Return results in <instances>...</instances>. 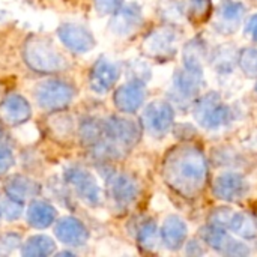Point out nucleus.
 Returning a JSON list of instances; mask_svg holds the SVG:
<instances>
[{"instance_id":"nucleus-1","label":"nucleus","mask_w":257,"mask_h":257,"mask_svg":"<svg viewBox=\"0 0 257 257\" xmlns=\"http://www.w3.org/2000/svg\"><path fill=\"white\" fill-rule=\"evenodd\" d=\"M166 182L182 197H197L208 181V163L196 146L182 145L170 151L163 164Z\"/></svg>"},{"instance_id":"nucleus-2","label":"nucleus","mask_w":257,"mask_h":257,"mask_svg":"<svg viewBox=\"0 0 257 257\" xmlns=\"http://www.w3.org/2000/svg\"><path fill=\"white\" fill-rule=\"evenodd\" d=\"M23 56L26 63L36 72L56 74L66 69L68 62L65 56L56 48L50 39L30 38L24 44Z\"/></svg>"},{"instance_id":"nucleus-3","label":"nucleus","mask_w":257,"mask_h":257,"mask_svg":"<svg viewBox=\"0 0 257 257\" xmlns=\"http://www.w3.org/2000/svg\"><path fill=\"white\" fill-rule=\"evenodd\" d=\"M139 139H140V128L131 119L111 116L104 122L102 140L116 154V157L131 149L139 142Z\"/></svg>"},{"instance_id":"nucleus-4","label":"nucleus","mask_w":257,"mask_h":257,"mask_svg":"<svg viewBox=\"0 0 257 257\" xmlns=\"http://www.w3.org/2000/svg\"><path fill=\"white\" fill-rule=\"evenodd\" d=\"M194 117L202 126L215 130V128L224 126L230 122L232 111L223 102V99L218 93L211 92L196 101Z\"/></svg>"},{"instance_id":"nucleus-5","label":"nucleus","mask_w":257,"mask_h":257,"mask_svg":"<svg viewBox=\"0 0 257 257\" xmlns=\"http://www.w3.org/2000/svg\"><path fill=\"white\" fill-rule=\"evenodd\" d=\"M35 99L39 107L48 111H59L66 108L72 98H74V89L69 83L59 80V78H50L42 83H39L33 92Z\"/></svg>"},{"instance_id":"nucleus-6","label":"nucleus","mask_w":257,"mask_h":257,"mask_svg":"<svg viewBox=\"0 0 257 257\" xmlns=\"http://www.w3.org/2000/svg\"><path fill=\"white\" fill-rule=\"evenodd\" d=\"M208 220L209 224L226 229L242 238L251 239L257 236V220L250 214L233 211L230 208H217Z\"/></svg>"},{"instance_id":"nucleus-7","label":"nucleus","mask_w":257,"mask_h":257,"mask_svg":"<svg viewBox=\"0 0 257 257\" xmlns=\"http://www.w3.org/2000/svg\"><path fill=\"white\" fill-rule=\"evenodd\" d=\"M175 113L169 102L152 101L142 116L143 128L154 137H163L173 125Z\"/></svg>"},{"instance_id":"nucleus-8","label":"nucleus","mask_w":257,"mask_h":257,"mask_svg":"<svg viewBox=\"0 0 257 257\" xmlns=\"http://www.w3.org/2000/svg\"><path fill=\"white\" fill-rule=\"evenodd\" d=\"M65 181H66V184H69L74 188L77 196L81 200H84L87 205L96 206L101 203L99 187H98L95 178L89 172H86L80 167H71L65 172Z\"/></svg>"},{"instance_id":"nucleus-9","label":"nucleus","mask_w":257,"mask_h":257,"mask_svg":"<svg viewBox=\"0 0 257 257\" xmlns=\"http://www.w3.org/2000/svg\"><path fill=\"white\" fill-rule=\"evenodd\" d=\"M200 235L208 245H211L214 250H217L221 254H226V256H245V254H248V248L242 242H239L233 236H230L226 229L209 224L208 227L202 229Z\"/></svg>"},{"instance_id":"nucleus-10","label":"nucleus","mask_w":257,"mask_h":257,"mask_svg":"<svg viewBox=\"0 0 257 257\" xmlns=\"http://www.w3.org/2000/svg\"><path fill=\"white\" fill-rule=\"evenodd\" d=\"M107 193L111 202L119 208H126L139 196L137 182L128 175H111L107 182Z\"/></svg>"},{"instance_id":"nucleus-11","label":"nucleus","mask_w":257,"mask_h":257,"mask_svg":"<svg viewBox=\"0 0 257 257\" xmlns=\"http://www.w3.org/2000/svg\"><path fill=\"white\" fill-rule=\"evenodd\" d=\"M248 185L238 173L220 175L212 184V193L217 199L224 202H238L245 197Z\"/></svg>"},{"instance_id":"nucleus-12","label":"nucleus","mask_w":257,"mask_h":257,"mask_svg":"<svg viewBox=\"0 0 257 257\" xmlns=\"http://www.w3.org/2000/svg\"><path fill=\"white\" fill-rule=\"evenodd\" d=\"M176 33L170 29L154 30L143 42L142 48L145 54L155 59H167L175 54Z\"/></svg>"},{"instance_id":"nucleus-13","label":"nucleus","mask_w":257,"mask_h":257,"mask_svg":"<svg viewBox=\"0 0 257 257\" xmlns=\"http://www.w3.org/2000/svg\"><path fill=\"white\" fill-rule=\"evenodd\" d=\"M57 35L60 41L66 45V48L71 50L72 53H78V54L86 53L92 50L95 45V39L92 33L80 24H74V23L63 24L59 27Z\"/></svg>"},{"instance_id":"nucleus-14","label":"nucleus","mask_w":257,"mask_h":257,"mask_svg":"<svg viewBox=\"0 0 257 257\" xmlns=\"http://www.w3.org/2000/svg\"><path fill=\"white\" fill-rule=\"evenodd\" d=\"M32 108L26 98L20 95H9L0 102V122L8 126H17L29 120Z\"/></svg>"},{"instance_id":"nucleus-15","label":"nucleus","mask_w":257,"mask_h":257,"mask_svg":"<svg viewBox=\"0 0 257 257\" xmlns=\"http://www.w3.org/2000/svg\"><path fill=\"white\" fill-rule=\"evenodd\" d=\"M145 96L146 90L143 83L140 80H133L114 92V104L123 113H134L142 107Z\"/></svg>"},{"instance_id":"nucleus-16","label":"nucleus","mask_w":257,"mask_h":257,"mask_svg":"<svg viewBox=\"0 0 257 257\" xmlns=\"http://www.w3.org/2000/svg\"><path fill=\"white\" fill-rule=\"evenodd\" d=\"M119 78V68L116 63L107 60V59H99L89 75V84L93 92L96 93H105L108 92L114 83Z\"/></svg>"},{"instance_id":"nucleus-17","label":"nucleus","mask_w":257,"mask_h":257,"mask_svg":"<svg viewBox=\"0 0 257 257\" xmlns=\"http://www.w3.org/2000/svg\"><path fill=\"white\" fill-rule=\"evenodd\" d=\"M142 23H143V17L140 8L137 5H126V6H120L114 12L110 23V29L116 35L126 36L136 32L142 26Z\"/></svg>"},{"instance_id":"nucleus-18","label":"nucleus","mask_w":257,"mask_h":257,"mask_svg":"<svg viewBox=\"0 0 257 257\" xmlns=\"http://www.w3.org/2000/svg\"><path fill=\"white\" fill-rule=\"evenodd\" d=\"M202 86V71L184 68L178 71L173 80V92L175 96L181 101H188L194 98Z\"/></svg>"},{"instance_id":"nucleus-19","label":"nucleus","mask_w":257,"mask_h":257,"mask_svg":"<svg viewBox=\"0 0 257 257\" xmlns=\"http://www.w3.org/2000/svg\"><path fill=\"white\" fill-rule=\"evenodd\" d=\"M56 236L59 238L60 242H63L66 245L80 247L87 241L89 233L81 221H78L77 218H72V217H66V218H62L57 221Z\"/></svg>"},{"instance_id":"nucleus-20","label":"nucleus","mask_w":257,"mask_h":257,"mask_svg":"<svg viewBox=\"0 0 257 257\" xmlns=\"http://www.w3.org/2000/svg\"><path fill=\"white\" fill-rule=\"evenodd\" d=\"M160 238L167 248L178 250L187 239V224L179 217H169L161 227Z\"/></svg>"},{"instance_id":"nucleus-21","label":"nucleus","mask_w":257,"mask_h":257,"mask_svg":"<svg viewBox=\"0 0 257 257\" xmlns=\"http://www.w3.org/2000/svg\"><path fill=\"white\" fill-rule=\"evenodd\" d=\"M244 14H245V8L241 3L232 2V0L223 2V5L218 8V14H217L218 30L224 32V29H227L226 32H235L236 27L239 26V23L242 21Z\"/></svg>"},{"instance_id":"nucleus-22","label":"nucleus","mask_w":257,"mask_h":257,"mask_svg":"<svg viewBox=\"0 0 257 257\" xmlns=\"http://www.w3.org/2000/svg\"><path fill=\"white\" fill-rule=\"evenodd\" d=\"M56 220V209L42 200H35L29 206L27 211V221L35 229H45L51 226Z\"/></svg>"},{"instance_id":"nucleus-23","label":"nucleus","mask_w":257,"mask_h":257,"mask_svg":"<svg viewBox=\"0 0 257 257\" xmlns=\"http://www.w3.org/2000/svg\"><path fill=\"white\" fill-rule=\"evenodd\" d=\"M47 130L51 139H56L57 142L63 143L65 140L72 137V119L62 113V110L51 111L47 119Z\"/></svg>"},{"instance_id":"nucleus-24","label":"nucleus","mask_w":257,"mask_h":257,"mask_svg":"<svg viewBox=\"0 0 257 257\" xmlns=\"http://www.w3.org/2000/svg\"><path fill=\"white\" fill-rule=\"evenodd\" d=\"M6 196L24 202L27 197H33L39 193V185L26 176H12L6 182Z\"/></svg>"},{"instance_id":"nucleus-25","label":"nucleus","mask_w":257,"mask_h":257,"mask_svg":"<svg viewBox=\"0 0 257 257\" xmlns=\"http://www.w3.org/2000/svg\"><path fill=\"white\" fill-rule=\"evenodd\" d=\"M54 251V242L48 236H32L26 241L21 248V253L27 257H42L48 256Z\"/></svg>"},{"instance_id":"nucleus-26","label":"nucleus","mask_w":257,"mask_h":257,"mask_svg":"<svg viewBox=\"0 0 257 257\" xmlns=\"http://www.w3.org/2000/svg\"><path fill=\"white\" fill-rule=\"evenodd\" d=\"M80 137L86 146H95L104 137V123L96 119H86L80 126Z\"/></svg>"},{"instance_id":"nucleus-27","label":"nucleus","mask_w":257,"mask_h":257,"mask_svg":"<svg viewBox=\"0 0 257 257\" xmlns=\"http://www.w3.org/2000/svg\"><path fill=\"white\" fill-rule=\"evenodd\" d=\"M137 241H139L142 248L152 250L157 245V241H158L157 224L154 221H151V220L140 224V227L137 229Z\"/></svg>"},{"instance_id":"nucleus-28","label":"nucleus","mask_w":257,"mask_h":257,"mask_svg":"<svg viewBox=\"0 0 257 257\" xmlns=\"http://www.w3.org/2000/svg\"><path fill=\"white\" fill-rule=\"evenodd\" d=\"M238 62L247 77L257 78V47H248L242 50L238 56Z\"/></svg>"},{"instance_id":"nucleus-29","label":"nucleus","mask_w":257,"mask_h":257,"mask_svg":"<svg viewBox=\"0 0 257 257\" xmlns=\"http://www.w3.org/2000/svg\"><path fill=\"white\" fill-rule=\"evenodd\" d=\"M23 206H24V202H20L17 199L6 196L5 199L0 200V217L9 221L17 220L23 214Z\"/></svg>"},{"instance_id":"nucleus-30","label":"nucleus","mask_w":257,"mask_h":257,"mask_svg":"<svg viewBox=\"0 0 257 257\" xmlns=\"http://www.w3.org/2000/svg\"><path fill=\"white\" fill-rule=\"evenodd\" d=\"M233 53H235V48L230 50V51H226V47L220 48L217 53H215V65L223 69V71H227L232 68V63H233Z\"/></svg>"},{"instance_id":"nucleus-31","label":"nucleus","mask_w":257,"mask_h":257,"mask_svg":"<svg viewBox=\"0 0 257 257\" xmlns=\"http://www.w3.org/2000/svg\"><path fill=\"white\" fill-rule=\"evenodd\" d=\"M20 242H21V239L15 233H8V235L2 236L0 238V254H9V253H12L20 245Z\"/></svg>"},{"instance_id":"nucleus-32","label":"nucleus","mask_w":257,"mask_h":257,"mask_svg":"<svg viewBox=\"0 0 257 257\" xmlns=\"http://www.w3.org/2000/svg\"><path fill=\"white\" fill-rule=\"evenodd\" d=\"M122 6V0H95V8L101 15L114 14Z\"/></svg>"},{"instance_id":"nucleus-33","label":"nucleus","mask_w":257,"mask_h":257,"mask_svg":"<svg viewBox=\"0 0 257 257\" xmlns=\"http://www.w3.org/2000/svg\"><path fill=\"white\" fill-rule=\"evenodd\" d=\"M14 164V157L9 151L0 149V176L6 175Z\"/></svg>"},{"instance_id":"nucleus-34","label":"nucleus","mask_w":257,"mask_h":257,"mask_svg":"<svg viewBox=\"0 0 257 257\" xmlns=\"http://www.w3.org/2000/svg\"><path fill=\"white\" fill-rule=\"evenodd\" d=\"M188 6L193 17H203L208 11V0H190Z\"/></svg>"},{"instance_id":"nucleus-35","label":"nucleus","mask_w":257,"mask_h":257,"mask_svg":"<svg viewBox=\"0 0 257 257\" xmlns=\"http://www.w3.org/2000/svg\"><path fill=\"white\" fill-rule=\"evenodd\" d=\"M245 30H247V33L250 35V38L257 42V15H254V17H251V18H250V21H248V24H247Z\"/></svg>"},{"instance_id":"nucleus-36","label":"nucleus","mask_w":257,"mask_h":257,"mask_svg":"<svg viewBox=\"0 0 257 257\" xmlns=\"http://www.w3.org/2000/svg\"><path fill=\"white\" fill-rule=\"evenodd\" d=\"M256 90H257V86H256Z\"/></svg>"}]
</instances>
